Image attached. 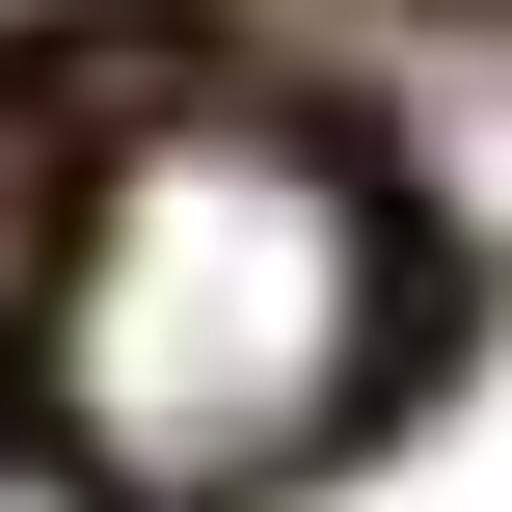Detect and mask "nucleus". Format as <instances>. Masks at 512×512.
I'll list each match as a JSON object with an SVG mask.
<instances>
[{"mask_svg":"<svg viewBox=\"0 0 512 512\" xmlns=\"http://www.w3.org/2000/svg\"><path fill=\"white\" fill-rule=\"evenodd\" d=\"M405 378V216L351 135L297 108H135L54 216V324L27 405L108 512H270L297 459H351Z\"/></svg>","mask_w":512,"mask_h":512,"instance_id":"1","label":"nucleus"}]
</instances>
